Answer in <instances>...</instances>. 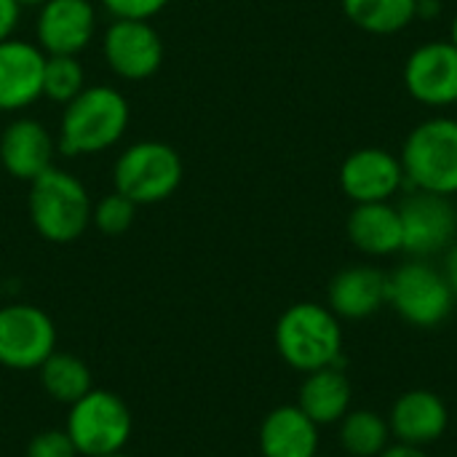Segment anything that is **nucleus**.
<instances>
[{
    "instance_id": "nucleus-16",
    "label": "nucleus",
    "mask_w": 457,
    "mask_h": 457,
    "mask_svg": "<svg viewBox=\"0 0 457 457\" xmlns=\"http://www.w3.org/2000/svg\"><path fill=\"white\" fill-rule=\"evenodd\" d=\"M388 305V273L375 265L343 268L327 289V308L340 321H364Z\"/></svg>"
},
{
    "instance_id": "nucleus-31",
    "label": "nucleus",
    "mask_w": 457,
    "mask_h": 457,
    "mask_svg": "<svg viewBox=\"0 0 457 457\" xmlns=\"http://www.w3.org/2000/svg\"><path fill=\"white\" fill-rule=\"evenodd\" d=\"M442 11L439 0H418V19H431Z\"/></svg>"
},
{
    "instance_id": "nucleus-18",
    "label": "nucleus",
    "mask_w": 457,
    "mask_h": 457,
    "mask_svg": "<svg viewBox=\"0 0 457 457\" xmlns=\"http://www.w3.org/2000/svg\"><path fill=\"white\" fill-rule=\"evenodd\" d=\"M257 442L262 457H316L319 426L297 404H284L265 415Z\"/></svg>"
},
{
    "instance_id": "nucleus-30",
    "label": "nucleus",
    "mask_w": 457,
    "mask_h": 457,
    "mask_svg": "<svg viewBox=\"0 0 457 457\" xmlns=\"http://www.w3.org/2000/svg\"><path fill=\"white\" fill-rule=\"evenodd\" d=\"M442 273H445V278H447V284H450V289H453V295H455L457 300V241L445 252V268H442Z\"/></svg>"
},
{
    "instance_id": "nucleus-29",
    "label": "nucleus",
    "mask_w": 457,
    "mask_h": 457,
    "mask_svg": "<svg viewBox=\"0 0 457 457\" xmlns=\"http://www.w3.org/2000/svg\"><path fill=\"white\" fill-rule=\"evenodd\" d=\"M378 457H431L426 453V447H412V445H402V442H391Z\"/></svg>"
},
{
    "instance_id": "nucleus-15",
    "label": "nucleus",
    "mask_w": 457,
    "mask_h": 457,
    "mask_svg": "<svg viewBox=\"0 0 457 457\" xmlns=\"http://www.w3.org/2000/svg\"><path fill=\"white\" fill-rule=\"evenodd\" d=\"M386 420L394 442L412 445V447H431L447 434L450 410L439 394L415 388L394 402Z\"/></svg>"
},
{
    "instance_id": "nucleus-20",
    "label": "nucleus",
    "mask_w": 457,
    "mask_h": 457,
    "mask_svg": "<svg viewBox=\"0 0 457 457\" xmlns=\"http://www.w3.org/2000/svg\"><path fill=\"white\" fill-rule=\"evenodd\" d=\"M351 402H353V386L348 375L340 370V364L308 372L297 394V407L319 428L340 423L351 412Z\"/></svg>"
},
{
    "instance_id": "nucleus-3",
    "label": "nucleus",
    "mask_w": 457,
    "mask_h": 457,
    "mask_svg": "<svg viewBox=\"0 0 457 457\" xmlns=\"http://www.w3.org/2000/svg\"><path fill=\"white\" fill-rule=\"evenodd\" d=\"M29 220L51 244H72L91 225V195L78 177L56 166L29 182Z\"/></svg>"
},
{
    "instance_id": "nucleus-21",
    "label": "nucleus",
    "mask_w": 457,
    "mask_h": 457,
    "mask_svg": "<svg viewBox=\"0 0 457 457\" xmlns=\"http://www.w3.org/2000/svg\"><path fill=\"white\" fill-rule=\"evenodd\" d=\"M37 375H40V386L43 391L59 402V404H75L78 399H83L91 388H94V380H91V370L83 359H78L75 353H62V351H54L40 367H37Z\"/></svg>"
},
{
    "instance_id": "nucleus-25",
    "label": "nucleus",
    "mask_w": 457,
    "mask_h": 457,
    "mask_svg": "<svg viewBox=\"0 0 457 457\" xmlns=\"http://www.w3.org/2000/svg\"><path fill=\"white\" fill-rule=\"evenodd\" d=\"M134 217H137V204L120 193H110L99 198L91 209V225L102 236H123L134 225Z\"/></svg>"
},
{
    "instance_id": "nucleus-19",
    "label": "nucleus",
    "mask_w": 457,
    "mask_h": 457,
    "mask_svg": "<svg viewBox=\"0 0 457 457\" xmlns=\"http://www.w3.org/2000/svg\"><path fill=\"white\" fill-rule=\"evenodd\" d=\"M345 230L351 244L361 254L391 257L402 252V217H399V206H394L391 201L356 204Z\"/></svg>"
},
{
    "instance_id": "nucleus-6",
    "label": "nucleus",
    "mask_w": 457,
    "mask_h": 457,
    "mask_svg": "<svg viewBox=\"0 0 457 457\" xmlns=\"http://www.w3.org/2000/svg\"><path fill=\"white\" fill-rule=\"evenodd\" d=\"M112 182L115 193L126 195L137 206L161 204L171 198L182 182V158L166 142H134L118 155Z\"/></svg>"
},
{
    "instance_id": "nucleus-7",
    "label": "nucleus",
    "mask_w": 457,
    "mask_h": 457,
    "mask_svg": "<svg viewBox=\"0 0 457 457\" xmlns=\"http://www.w3.org/2000/svg\"><path fill=\"white\" fill-rule=\"evenodd\" d=\"M455 303L442 268L431 265L428 260L410 257L388 273V305L412 327H439L447 321Z\"/></svg>"
},
{
    "instance_id": "nucleus-26",
    "label": "nucleus",
    "mask_w": 457,
    "mask_h": 457,
    "mask_svg": "<svg viewBox=\"0 0 457 457\" xmlns=\"http://www.w3.org/2000/svg\"><path fill=\"white\" fill-rule=\"evenodd\" d=\"M102 8L112 19H137V21H150L158 16L171 0H99Z\"/></svg>"
},
{
    "instance_id": "nucleus-27",
    "label": "nucleus",
    "mask_w": 457,
    "mask_h": 457,
    "mask_svg": "<svg viewBox=\"0 0 457 457\" xmlns=\"http://www.w3.org/2000/svg\"><path fill=\"white\" fill-rule=\"evenodd\" d=\"M27 457H78L72 439L67 436V431H43L37 436H32L29 447H27Z\"/></svg>"
},
{
    "instance_id": "nucleus-13",
    "label": "nucleus",
    "mask_w": 457,
    "mask_h": 457,
    "mask_svg": "<svg viewBox=\"0 0 457 457\" xmlns=\"http://www.w3.org/2000/svg\"><path fill=\"white\" fill-rule=\"evenodd\" d=\"M404 185L402 161L386 147H361L340 166V187L353 204L391 201Z\"/></svg>"
},
{
    "instance_id": "nucleus-34",
    "label": "nucleus",
    "mask_w": 457,
    "mask_h": 457,
    "mask_svg": "<svg viewBox=\"0 0 457 457\" xmlns=\"http://www.w3.org/2000/svg\"><path fill=\"white\" fill-rule=\"evenodd\" d=\"M104 457H131V455H126V453H115V455H104Z\"/></svg>"
},
{
    "instance_id": "nucleus-4",
    "label": "nucleus",
    "mask_w": 457,
    "mask_h": 457,
    "mask_svg": "<svg viewBox=\"0 0 457 457\" xmlns=\"http://www.w3.org/2000/svg\"><path fill=\"white\" fill-rule=\"evenodd\" d=\"M404 182L412 190L457 195V120L439 115L418 123L399 153Z\"/></svg>"
},
{
    "instance_id": "nucleus-33",
    "label": "nucleus",
    "mask_w": 457,
    "mask_h": 457,
    "mask_svg": "<svg viewBox=\"0 0 457 457\" xmlns=\"http://www.w3.org/2000/svg\"><path fill=\"white\" fill-rule=\"evenodd\" d=\"M16 3H19L21 8H24V5H37V8H40V5H43V3H48V0H16Z\"/></svg>"
},
{
    "instance_id": "nucleus-1",
    "label": "nucleus",
    "mask_w": 457,
    "mask_h": 457,
    "mask_svg": "<svg viewBox=\"0 0 457 457\" xmlns=\"http://www.w3.org/2000/svg\"><path fill=\"white\" fill-rule=\"evenodd\" d=\"M129 118V102L118 88L86 86L64 104L59 120V150L70 158L99 155L123 139Z\"/></svg>"
},
{
    "instance_id": "nucleus-2",
    "label": "nucleus",
    "mask_w": 457,
    "mask_h": 457,
    "mask_svg": "<svg viewBox=\"0 0 457 457\" xmlns=\"http://www.w3.org/2000/svg\"><path fill=\"white\" fill-rule=\"evenodd\" d=\"M276 351L292 370L308 375L343 359V324L319 303H295L276 321Z\"/></svg>"
},
{
    "instance_id": "nucleus-32",
    "label": "nucleus",
    "mask_w": 457,
    "mask_h": 457,
    "mask_svg": "<svg viewBox=\"0 0 457 457\" xmlns=\"http://www.w3.org/2000/svg\"><path fill=\"white\" fill-rule=\"evenodd\" d=\"M447 40H450V43H453V46L457 48V13L453 16V24H450V37H447Z\"/></svg>"
},
{
    "instance_id": "nucleus-22",
    "label": "nucleus",
    "mask_w": 457,
    "mask_h": 457,
    "mask_svg": "<svg viewBox=\"0 0 457 457\" xmlns=\"http://www.w3.org/2000/svg\"><path fill=\"white\" fill-rule=\"evenodd\" d=\"M348 21L372 35H394L418 19V0H343Z\"/></svg>"
},
{
    "instance_id": "nucleus-23",
    "label": "nucleus",
    "mask_w": 457,
    "mask_h": 457,
    "mask_svg": "<svg viewBox=\"0 0 457 457\" xmlns=\"http://www.w3.org/2000/svg\"><path fill=\"white\" fill-rule=\"evenodd\" d=\"M337 426V439L345 455L378 457L391 445L388 420L372 410H351Z\"/></svg>"
},
{
    "instance_id": "nucleus-5",
    "label": "nucleus",
    "mask_w": 457,
    "mask_h": 457,
    "mask_svg": "<svg viewBox=\"0 0 457 457\" xmlns=\"http://www.w3.org/2000/svg\"><path fill=\"white\" fill-rule=\"evenodd\" d=\"M64 431L72 439L78 457L115 455L129 445L134 418L118 394L91 388L83 399L70 404Z\"/></svg>"
},
{
    "instance_id": "nucleus-14",
    "label": "nucleus",
    "mask_w": 457,
    "mask_h": 457,
    "mask_svg": "<svg viewBox=\"0 0 457 457\" xmlns=\"http://www.w3.org/2000/svg\"><path fill=\"white\" fill-rule=\"evenodd\" d=\"M46 54L37 43L0 40V112H19L43 96Z\"/></svg>"
},
{
    "instance_id": "nucleus-11",
    "label": "nucleus",
    "mask_w": 457,
    "mask_h": 457,
    "mask_svg": "<svg viewBox=\"0 0 457 457\" xmlns=\"http://www.w3.org/2000/svg\"><path fill=\"white\" fill-rule=\"evenodd\" d=\"M404 88L426 107L457 104V48L450 40H428L404 62Z\"/></svg>"
},
{
    "instance_id": "nucleus-35",
    "label": "nucleus",
    "mask_w": 457,
    "mask_h": 457,
    "mask_svg": "<svg viewBox=\"0 0 457 457\" xmlns=\"http://www.w3.org/2000/svg\"><path fill=\"white\" fill-rule=\"evenodd\" d=\"M316 457H319V455H316Z\"/></svg>"
},
{
    "instance_id": "nucleus-24",
    "label": "nucleus",
    "mask_w": 457,
    "mask_h": 457,
    "mask_svg": "<svg viewBox=\"0 0 457 457\" xmlns=\"http://www.w3.org/2000/svg\"><path fill=\"white\" fill-rule=\"evenodd\" d=\"M83 88H86V70L78 56H67V54L46 56V67H43V96L46 99H51L56 104H67Z\"/></svg>"
},
{
    "instance_id": "nucleus-12",
    "label": "nucleus",
    "mask_w": 457,
    "mask_h": 457,
    "mask_svg": "<svg viewBox=\"0 0 457 457\" xmlns=\"http://www.w3.org/2000/svg\"><path fill=\"white\" fill-rule=\"evenodd\" d=\"M96 35V8L91 0H48L35 19V43L46 56H78Z\"/></svg>"
},
{
    "instance_id": "nucleus-10",
    "label": "nucleus",
    "mask_w": 457,
    "mask_h": 457,
    "mask_svg": "<svg viewBox=\"0 0 457 457\" xmlns=\"http://www.w3.org/2000/svg\"><path fill=\"white\" fill-rule=\"evenodd\" d=\"M107 67L123 80H147L161 70L163 40L150 21L112 19L102 35Z\"/></svg>"
},
{
    "instance_id": "nucleus-28",
    "label": "nucleus",
    "mask_w": 457,
    "mask_h": 457,
    "mask_svg": "<svg viewBox=\"0 0 457 457\" xmlns=\"http://www.w3.org/2000/svg\"><path fill=\"white\" fill-rule=\"evenodd\" d=\"M21 19V5L16 0H0V40L13 37Z\"/></svg>"
},
{
    "instance_id": "nucleus-17",
    "label": "nucleus",
    "mask_w": 457,
    "mask_h": 457,
    "mask_svg": "<svg viewBox=\"0 0 457 457\" xmlns=\"http://www.w3.org/2000/svg\"><path fill=\"white\" fill-rule=\"evenodd\" d=\"M56 142L35 118H16L0 137V163L13 179L32 182L54 166Z\"/></svg>"
},
{
    "instance_id": "nucleus-8",
    "label": "nucleus",
    "mask_w": 457,
    "mask_h": 457,
    "mask_svg": "<svg viewBox=\"0 0 457 457\" xmlns=\"http://www.w3.org/2000/svg\"><path fill=\"white\" fill-rule=\"evenodd\" d=\"M402 252L415 260H428L447 252L457 241V206L453 198L412 190L399 204Z\"/></svg>"
},
{
    "instance_id": "nucleus-9",
    "label": "nucleus",
    "mask_w": 457,
    "mask_h": 457,
    "mask_svg": "<svg viewBox=\"0 0 457 457\" xmlns=\"http://www.w3.org/2000/svg\"><path fill=\"white\" fill-rule=\"evenodd\" d=\"M56 351V327L35 305L13 303L0 308V367L37 370Z\"/></svg>"
}]
</instances>
